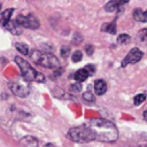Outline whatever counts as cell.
<instances>
[{
	"label": "cell",
	"instance_id": "cell-1",
	"mask_svg": "<svg viewBox=\"0 0 147 147\" xmlns=\"http://www.w3.org/2000/svg\"><path fill=\"white\" fill-rule=\"evenodd\" d=\"M86 125L92 131L94 140L101 142H113L118 137L116 126L107 119H101V118L91 119Z\"/></svg>",
	"mask_w": 147,
	"mask_h": 147
},
{
	"label": "cell",
	"instance_id": "cell-2",
	"mask_svg": "<svg viewBox=\"0 0 147 147\" xmlns=\"http://www.w3.org/2000/svg\"><path fill=\"white\" fill-rule=\"evenodd\" d=\"M15 62L17 63L22 77L25 82H37V83H44L45 82V76L41 72H38L37 70H34L24 59L16 56L15 57Z\"/></svg>",
	"mask_w": 147,
	"mask_h": 147
},
{
	"label": "cell",
	"instance_id": "cell-3",
	"mask_svg": "<svg viewBox=\"0 0 147 147\" xmlns=\"http://www.w3.org/2000/svg\"><path fill=\"white\" fill-rule=\"evenodd\" d=\"M31 60L41 65V67H45V68H49V69H56L60 67V62H59V59L53 55L52 53H48V52H41V51H32L31 53Z\"/></svg>",
	"mask_w": 147,
	"mask_h": 147
},
{
	"label": "cell",
	"instance_id": "cell-4",
	"mask_svg": "<svg viewBox=\"0 0 147 147\" xmlns=\"http://www.w3.org/2000/svg\"><path fill=\"white\" fill-rule=\"evenodd\" d=\"M68 138L75 142H90L92 140H94V137H93V133L92 131L88 129V126L85 124V125H82V126H75V127H71L69 131H68Z\"/></svg>",
	"mask_w": 147,
	"mask_h": 147
},
{
	"label": "cell",
	"instance_id": "cell-5",
	"mask_svg": "<svg viewBox=\"0 0 147 147\" xmlns=\"http://www.w3.org/2000/svg\"><path fill=\"white\" fill-rule=\"evenodd\" d=\"M16 22L23 26V28H29V29H38L39 28V21L38 18L33 15V14H29L28 16H23V15H18L16 18Z\"/></svg>",
	"mask_w": 147,
	"mask_h": 147
},
{
	"label": "cell",
	"instance_id": "cell-6",
	"mask_svg": "<svg viewBox=\"0 0 147 147\" xmlns=\"http://www.w3.org/2000/svg\"><path fill=\"white\" fill-rule=\"evenodd\" d=\"M141 57H142V52H141L139 48L134 47V48H132V49L127 53V55L125 56V59L122 61V64H121V65L124 68V67H126V65L130 64V63H137L138 61L141 60Z\"/></svg>",
	"mask_w": 147,
	"mask_h": 147
},
{
	"label": "cell",
	"instance_id": "cell-7",
	"mask_svg": "<svg viewBox=\"0 0 147 147\" xmlns=\"http://www.w3.org/2000/svg\"><path fill=\"white\" fill-rule=\"evenodd\" d=\"M9 87H10L11 92H13L16 96H20V98H25V96H28L29 93H30V90H29L25 85L20 84V83H11V84L9 85Z\"/></svg>",
	"mask_w": 147,
	"mask_h": 147
},
{
	"label": "cell",
	"instance_id": "cell-8",
	"mask_svg": "<svg viewBox=\"0 0 147 147\" xmlns=\"http://www.w3.org/2000/svg\"><path fill=\"white\" fill-rule=\"evenodd\" d=\"M21 147H38V140L32 136H25L20 140Z\"/></svg>",
	"mask_w": 147,
	"mask_h": 147
},
{
	"label": "cell",
	"instance_id": "cell-9",
	"mask_svg": "<svg viewBox=\"0 0 147 147\" xmlns=\"http://www.w3.org/2000/svg\"><path fill=\"white\" fill-rule=\"evenodd\" d=\"M130 0H110L109 2L106 3L105 9L106 11H114L117 8H119L121 6H123L124 3H127Z\"/></svg>",
	"mask_w": 147,
	"mask_h": 147
},
{
	"label": "cell",
	"instance_id": "cell-10",
	"mask_svg": "<svg viewBox=\"0 0 147 147\" xmlns=\"http://www.w3.org/2000/svg\"><path fill=\"white\" fill-rule=\"evenodd\" d=\"M5 28H6L9 32H11L13 34H15V36L21 34V33H22V31H23L22 26H21L16 21H10V22H8V23H7V25H6Z\"/></svg>",
	"mask_w": 147,
	"mask_h": 147
},
{
	"label": "cell",
	"instance_id": "cell-11",
	"mask_svg": "<svg viewBox=\"0 0 147 147\" xmlns=\"http://www.w3.org/2000/svg\"><path fill=\"white\" fill-rule=\"evenodd\" d=\"M13 13H14V9H13V8H9V9H6L5 11H2V13L0 14V24H1L2 26H6L7 23L11 21L10 17H11Z\"/></svg>",
	"mask_w": 147,
	"mask_h": 147
},
{
	"label": "cell",
	"instance_id": "cell-12",
	"mask_svg": "<svg viewBox=\"0 0 147 147\" xmlns=\"http://www.w3.org/2000/svg\"><path fill=\"white\" fill-rule=\"evenodd\" d=\"M94 91L98 95H102L105 94V92L107 91V84L103 79H98L94 83Z\"/></svg>",
	"mask_w": 147,
	"mask_h": 147
},
{
	"label": "cell",
	"instance_id": "cell-13",
	"mask_svg": "<svg viewBox=\"0 0 147 147\" xmlns=\"http://www.w3.org/2000/svg\"><path fill=\"white\" fill-rule=\"evenodd\" d=\"M133 18L138 22H147V11H142L140 8L133 10Z\"/></svg>",
	"mask_w": 147,
	"mask_h": 147
},
{
	"label": "cell",
	"instance_id": "cell-14",
	"mask_svg": "<svg viewBox=\"0 0 147 147\" xmlns=\"http://www.w3.org/2000/svg\"><path fill=\"white\" fill-rule=\"evenodd\" d=\"M90 76V74H88V71L85 69V68H83V69H78L76 72H75V79L77 80V82H84L87 77Z\"/></svg>",
	"mask_w": 147,
	"mask_h": 147
},
{
	"label": "cell",
	"instance_id": "cell-15",
	"mask_svg": "<svg viewBox=\"0 0 147 147\" xmlns=\"http://www.w3.org/2000/svg\"><path fill=\"white\" fill-rule=\"evenodd\" d=\"M101 30H102V31H105V32H109V33L114 34V33H116V24H115V22L106 23V24H103V25H102Z\"/></svg>",
	"mask_w": 147,
	"mask_h": 147
},
{
	"label": "cell",
	"instance_id": "cell-16",
	"mask_svg": "<svg viewBox=\"0 0 147 147\" xmlns=\"http://www.w3.org/2000/svg\"><path fill=\"white\" fill-rule=\"evenodd\" d=\"M15 47H16V49L21 53V54H23V55H29V46L26 45V44H24V42H16L15 44Z\"/></svg>",
	"mask_w": 147,
	"mask_h": 147
},
{
	"label": "cell",
	"instance_id": "cell-17",
	"mask_svg": "<svg viewBox=\"0 0 147 147\" xmlns=\"http://www.w3.org/2000/svg\"><path fill=\"white\" fill-rule=\"evenodd\" d=\"M145 99H146V95H145V94H138V95L134 96L133 103H134L136 106H139L140 103H142V102L145 101Z\"/></svg>",
	"mask_w": 147,
	"mask_h": 147
},
{
	"label": "cell",
	"instance_id": "cell-18",
	"mask_svg": "<svg viewBox=\"0 0 147 147\" xmlns=\"http://www.w3.org/2000/svg\"><path fill=\"white\" fill-rule=\"evenodd\" d=\"M117 41L119 44H127L130 41V36L129 34H119L117 37Z\"/></svg>",
	"mask_w": 147,
	"mask_h": 147
},
{
	"label": "cell",
	"instance_id": "cell-19",
	"mask_svg": "<svg viewBox=\"0 0 147 147\" xmlns=\"http://www.w3.org/2000/svg\"><path fill=\"white\" fill-rule=\"evenodd\" d=\"M71 59H72L74 62H79V61L83 59V53H82L80 51H76V52H74Z\"/></svg>",
	"mask_w": 147,
	"mask_h": 147
},
{
	"label": "cell",
	"instance_id": "cell-20",
	"mask_svg": "<svg viewBox=\"0 0 147 147\" xmlns=\"http://www.w3.org/2000/svg\"><path fill=\"white\" fill-rule=\"evenodd\" d=\"M70 91L74 92V93H77V92H80L82 91V84L79 82H76L74 83L71 86H70Z\"/></svg>",
	"mask_w": 147,
	"mask_h": 147
},
{
	"label": "cell",
	"instance_id": "cell-21",
	"mask_svg": "<svg viewBox=\"0 0 147 147\" xmlns=\"http://www.w3.org/2000/svg\"><path fill=\"white\" fill-rule=\"evenodd\" d=\"M83 99H84L85 101H87V102H93V101L95 100L94 95H93L91 92H85V93H83Z\"/></svg>",
	"mask_w": 147,
	"mask_h": 147
},
{
	"label": "cell",
	"instance_id": "cell-22",
	"mask_svg": "<svg viewBox=\"0 0 147 147\" xmlns=\"http://www.w3.org/2000/svg\"><path fill=\"white\" fill-rule=\"evenodd\" d=\"M60 52H61V56L67 59L69 56V54H70V48H69V46H62Z\"/></svg>",
	"mask_w": 147,
	"mask_h": 147
},
{
	"label": "cell",
	"instance_id": "cell-23",
	"mask_svg": "<svg viewBox=\"0 0 147 147\" xmlns=\"http://www.w3.org/2000/svg\"><path fill=\"white\" fill-rule=\"evenodd\" d=\"M85 51H86L87 55H92V54H93L94 48H93V46H92V45H87V46L85 47Z\"/></svg>",
	"mask_w": 147,
	"mask_h": 147
},
{
	"label": "cell",
	"instance_id": "cell-24",
	"mask_svg": "<svg viewBox=\"0 0 147 147\" xmlns=\"http://www.w3.org/2000/svg\"><path fill=\"white\" fill-rule=\"evenodd\" d=\"M85 69L88 71V74H90V75H93V72L95 71V68H94L92 64H88V65H86V67H85Z\"/></svg>",
	"mask_w": 147,
	"mask_h": 147
},
{
	"label": "cell",
	"instance_id": "cell-25",
	"mask_svg": "<svg viewBox=\"0 0 147 147\" xmlns=\"http://www.w3.org/2000/svg\"><path fill=\"white\" fill-rule=\"evenodd\" d=\"M144 118L147 121V110H145V111H144Z\"/></svg>",
	"mask_w": 147,
	"mask_h": 147
},
{
	"label": "cell",
	"instance_id": "cell-26",
	"mask_svg": "<svg viewBox=\"0 0 147 147\" xmlns=\"http://www.w3.org/2000/svg\"><path fill=\"white\" fill-rule=\"evenodd\" d=\"M45 147H54V145H52V144H47Z\"/></svg>",
	"mask_w": 147,
	"mask_h": 147
},
{
	"label": "cell",
	"instance_id": "cell-27",
	"mask_svg": "<svg viewBox=\"0 0 147 147\" xmlns=\"http://www.w3.org/2000/svg\"><path fill=\"white\" fill-rule=\"evenodd\" d=\"M0 11H1V3H0Z\"/></svg>",
	"mask_w": 147,
	"mask_h": 147
},
{
	"label": "cell",
	"instance_id": "cell-28",
	"mask_svg": "<svg viewBox=\"0 0 147 147\" xmlns=\"http://www.w3.org/2000/svg\"><path fill=\"white\" fill-rule=\"evenodd\" d=\"M146 147H147V145H146Z\"/></svg>",
	"mask_w": 147,
	"mask_h": 147
}]
</instances>
